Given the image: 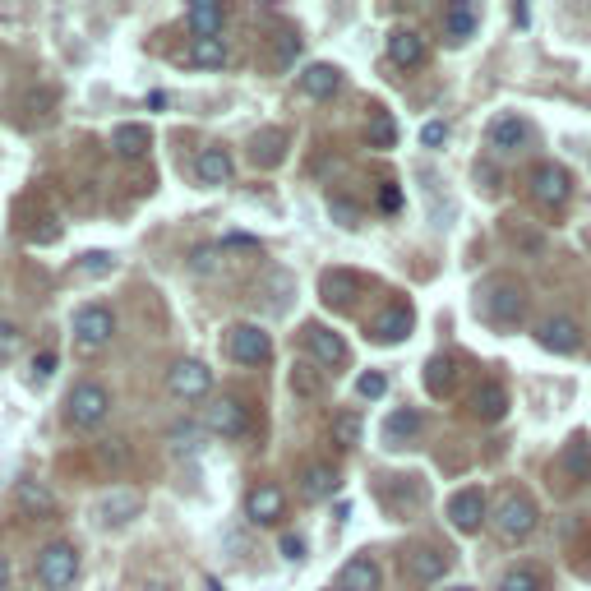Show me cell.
<instances>
[{
	"label": "cell",
	"mask_w": 591,
	"mask_h": 591,
	"mask_svg": "<svg viewBox=\"0 0 591 591\" xmlns=\"http://www.w3.org/2000/svg\"><path fill=\"white\" fill-rule=\"evenodd\" d=\"M111 411V393L97 379H79V384L70 388V398H65V421H70V430H97V425L107 421Z\"/></svg>",
	"instance_id": "cell-1"
},
{
	"label": "cell",
	"mask_w": 591,
	"mask_h": 591,
	"mask_svg": "<svg viewBox=\"0 0 591 591\" xmlns=\"http://www.w3.org/2000/svg\"><path fill=\"white\" fill-rule=\"evenodd\" d=\"M111 338H116V314H111V305L93 301V305H79V310H74V347L84 351V356L102 351Z\"/></svg>",
	"instance_id": "cell-2"
},
{
	"label": "cell",
	"mask_w": 591,
	"mask_h": 591,
	"mask_svg": "<svg viewBox=\"0 0 591 591\" xmlns=\"http://www.w3.org/2000/svg\"><path fill=\"white\" fill-rule=\"evenodd\" d=\"M541 513H536V499L522 495V490H508L499 495V508H495V527L504 541H527L531 531H536Z\"/></svg>",
	"instance_id": "cell-3"
},
{
	"label": "cell",
	"mask_w": 591,
	"mask_h": 591,
	"mask_svg": "<svg viewBox=\"0 0 591 591\" xmlns=\"http://www.w3.org/2000/svg\"><path fill=\"white\" fill-rule=\"evenodd\" d=\"M481 310H485V319H490V324H504V328L522 324V314H527V287H522V282H513V278L490 282V287H485Z\"/></svg>",
	"instance_id": "cell-4"
},
{
	"label": "cell",
	"mask_w": 591,
	"mask_h": 591,
	"mask_svg": "<svg viewBox=\"0 0 591 591\" xmlns=\"http://www.w3.org/2000/svg\"><path fill=\"white\" fill-rule=\"evenodd\" d=\"M74 578H79V550H74L70 541H56L37 555V582H42L47 591L74 587Z\"/></svg>",
	"instance_id": "cell-5"
},
{
	"label": "cell",
	"mask_w": 591,
	"mask_h": 591,
	"mask_svg": "<svg viewBox=\"0 0 591 591\" xmlns=\"http://www.w3.org/2000/svg\"><path fill=\"white\" fill-rule=\"evenodd\" d=\"M531 199L541 208H564L573 199V176H568L564 162H541L531 171Z\"/></svg>",
	"instance_id": "cell-6"
},
{
	"label": "cell",
	"mask_w": 591,
	"mask_h": 591,
	"mask_svg": "<svg viewBox=\"0 0 591 591\" xmlns=\"http://www.w3.org/2000/svg\"><path fill=\"white\" fill-rule=\"evenodd\" d=\"M167 393L181 402H204L213 393V370L204 361H176L167 374Z\"/></svg>",
	"instance_id": "cell-7"
},
{
	"label": "cell",
	"mask_w": 591,
	"mask_h": 591,
	"mask_svg": "<svg viewBox=\"0 0 591 591\" xmlns=\"http://www.w3.org/2000/svg\"><path fill=\"white\" fill-rule=\"evenodd\" d=\"M301 347H305V356H310L314 365H324V370H342V365H347V342H342V333H333V328H324V324L305 328Z\"/></svg>",
	"instance_id": "cell-8"
},
{
	"label": "cell",
	"mask_w": 591,
	"mask_h": 591,
	"mask_svg": "<svg viewBox=\"0 0 591 591\" xmlns=\"http://www.w3.org/2000/svg\"><path fill=\"white\" fill-rule=\"evenodd\" d=\"M227 356L236 365H268V356H273V342H268L264 328L254 324H236L227 333Z\"/></svg>",
	"instance_id": "cell-9"
},
{
	"label": "cell",
	"mask_w": 591,
	"mask_h": 591,
	"mask_svg": "<svg viewBox=\"0 0 591 591\" xmlns=\"http://www.w3.org/2000/svg\"><path fill=\"white\" fill-rule=\"evenodd\" d=\"M485 518H490V504H485V495L476 485H467V490H458V495L448 499V522H453L462 536H476V531L485 527Z\"/></svg>",
	"instance_id": "cell-10"
},
{
	"label": "cell",
	"mask_w": 591,
	"mask_h": 591,
	"mask_svg": "<svg viewBox=\"0 0 591 591\" xmlns=\"http://www.w3.org/2000/svg\"><path fill=\"white\" fill-rule=\"evenodd\" d=\"M245 425H250V411H245L241 398H218V402H208L204 430H213V435H222V439H241V435H245Z\"/></svg>",
	"instance_id": "cell-11"
},
{
	"label": "cell",
	"mask_w": 591,
	"mask_h": 591,
	"mask_svg": "<svg viewBox=\"0 0 591 591\" xmlns=\"http://www.w3.org/2000/svg\"><path fill=\"white\" fill-rule=\"evenodd\" d=\"M282 513H287V495H282V485H273V481L254 485L250 499H245V518H250L254 527H278Z\"/></svg>",
	"instance_id": "cell-12"
},
{
	"label": "cell",
	"mask_w": 591,
	"mask_h": 591,
	"mask_svg": "<svg viewBox=\"0 0 591 591\" xmlns=\"http://www.w3.org/2000/svg\"><path fill=\"white\" fill-rule=\"evenodd\" d=\"M536 342H541L545 351H555V356H573V351L582 347V328L573 324L568 314H550V319L536 324Z\"/></svg>",
	"instance_id": "cell-13"
},
{
	"label": "cell",
	"mask_w": 591,
	"mask_h": 591,
	"mask_svg": "<svg viewBox=\"0 0 591 591\" xmlns=\"http://www.w3.org/2000/svg\"><path fill=\"white\" fill-rule=\"evenodd\" d=\"M407 578L416 582V587H425V582H444L448 578V555L435 550V545H416V550H407Z\"/></svg>",
	"instance_id": "cell-14"
},
{
	"label": "cell",
	"mask_w": 591,
	"mask_h": 591,
	"mask_svg": "<svg viewBox=\"0 0 591 591\" xmlns=\"http://www.w3.org/2000/svg\"><path fill=\"white\" fill-rule=\"evenodd\" d=\"M411 328H416V314H411V305H388L379 319H374L370 328V338L374 342H407L411 338Z\"/></svg>",
	"instance_id": "cell-15"
},
{
	"label": "cell",
	"mask_w": 591,
	"mask_h": 591,
	"mask_svg": "<svg viewBox=\"0 0 591 591\" xmlns=\"http://www.w3.org/2000/svg\"><path fill=\"white\" fill-rule=\"evenodd\" d=\"M194 176H199V185H231V176H236V162H231L227 148H204V153L194 157Z\"/></svg>",
	"instance_id": "cell-16"
},
{
	"label": "cell",
	"mask_w": 591,
	"mask_h": 591,
	"mask_svg": "<svg viewBox=\"0 0 591 591\" xmlns=\"http://www.w3.org/2000/svg\"><path fill=\"white\" fill-rule=\"evenodd\" d=\"M379 587H384V573H379V564H374V559L356 555V559H347V564H342L338 591H379Z\"/></svg>",
	"instance_id": "cell-17"
},
{
	"label": "cell",
	"mask_w": 591,
	"mask_h": 591,
	"mask_svg": "<svg viewBox=\"0 0 591 591\" xmlns=\"http://www.w3.org/2000/svg\"><path fill=\"white\" fill-rule=\"evenodd\" d=\"M471 411H476V421H485V425L504 421L508 416V388L495 384V379H485V384L471 393Z\"/></svg>",
	"instance_id": "cell-18"
},
{
	"label": "cell",
	"mask_w": 591,
	"mask_h": 591,
	"mask_svg": "<svg viewBox=\"0 0 591 591\" xmlns=\"http://www.w3.org/2000/svg\"><path fill=\"white\" fill-rule=\"evenodd\" d=\"M342 88V70L338 65H328V61H314L301 70V93L314 97V102H324V97H333Z\"/></svg>",
	"instance_id": "cell-19"
},
{
	"label": "cell",
	"mask_w": 591,
	"mask_h": 591,
	"mask_svg": "<svg viewBox=\"0 0 591 591\" xmlns=\"http://www.w3.org/2000/svg\"><path fill=\"white\" fill-rule=\"evenodd\" d=\"M388 61L402 65V70L421 65L425 61V37L416 33V28H393V33H388Z\"/></svg>",
	"instance_id": "cell-20"
},
{
	"label": "cell",
	"mask_w": 591,
	"mask_h": 591,
	"mask_svg": "<svg viewBox=\"0 0 591 591\" xmlns=\"http://www.w3.org/2000/svg\"><path fill=\"white\" fill-rule=\"evenodd\" d=\"M490 144H495L499 153H518V148L531 144V125L522 121V116H499V121L490 125Z\"/></svg>",
	"instance_id": "cell-21"
},
{
	"label": "cell",
	"mask_w": 591,
	"mask_h": 591,
	"mask_svg": "<svg viewBox=\"0 0 591 591\" xmlns=\"http://www.w3.org/2000/svg\"><path fill=\"white\" fill-rule=\"evenodd\" d=\"M301 490H305V499H333L342 490L338 467H328V462H314V467H305L301 471Z\"/></svg>",
	"instance_id": "cell-22"
},
{
	"label": "cell",
	"mask_w": 591,
	"mask_h": 591,
	"mask_svg": "<svg viewBox=\"0 0 591 591\" xmlns=\"http://www.w3.org/2000/svg\"><path fill=\"white\" fill-rule=\"evenodd\" d=\"M139 508H144V499L134 495V490H116V495H107L97 504V518H102V527H125Z\"/></svg>",
	"instance_id": "cell-23"
},
{
	"label": "cell",
	"mask_w": 591,
	"mask_h": 591,
	"mask_svg": "<svg viewBox=\"0 0 591 591\" xmlns=\"http://www.w3.org/2000/svg\"><path fill=\"white\" fill-rule=\"evenodd\" d=\"M185 24H190L194 37H218L222 24H227V10H222V5H208V0H194L190 10H185Z\"/></svg>",
	"instance_id": "cell-24"
},
{
	"label": "cell",
	"mask_w": 591,
	"mask_h": 591,
	"mask_svg": "<svg viewBox=\"0 0 591 591\" xmlns=\"http://www.w3.org/2000/svg\"><path fill=\"white\" fill-rule=\"evenodd\" d=\"M476 28H481V5H453V10L444 14V37L453 47L467 42V37H476Z\"/></svg>",
	"instance_id": "cell-25"
},
{
	"label": "cell",
	"mask_w": 591,
	"mask_h": 591,
	"mask_svg": "<svg viewBox=\"0 0 591 591\" xmlns=\"http://www.w3.org/2000/svg\"><path fill=\"white\" fill-rule=\"evenodd\" d=\"M425 393H430V398H448V393H453V384H458V361H453V356H435V361L425 365Z\"/></svg>",
	"instance_id": "cell-26"
},
{
	"label": "cell",
	"mask_w": 591,
	"mask_h": 591,
	"mask_svg": "<svg viewBox=\"0 0 591 591\" xmlns=\"http://www.w3.org/2000/svg\"><path fill=\"white\" fill-rule=\"evenodd\" d=\"M148 144H153V130L148 125H116V134H111V148L121 157H144L148 153Z\"/></svg>",
	"instance_id": "cell-27"
},
{
	"label": "cell",
	"mask_w": 591,
	"mask_h": 591,
	"mask_svg": "<svg viewBox=\"0 0 591 591\" xmlns=\"http://www.w3.org/2000/svg\"><path fill=\"white\" fill-rule=\"evenodd\" d=\"M421 435V411L416 407H398V411H388V421H384V439L388 444H407V439Z\"/></svg>",
	"instance_id": "cell-28"
},
{
	"label": "cell",
	"mask_w": 591,
	"mask_h": 591,
	"mask_svg": "<svg viewBox=\"0 0 591 591\" xmlns=\"http://www.w3.org/2000/svg\"><path fill=\"white\" fill-rule=\"evenodd\" d=\"M356 287H361V282L351 278V273H342V268L324 273V301L333 305V310H347V305L356 301Z\"/></svg>",
	"instance_id": "cell-29"
},
{
	"label": "cell",
	"mask_w": 591,
	"mask_h": 591,
	"mask_svg": "<svg viewBox=\"0 0 591 591\" xmlns=\"http://www.w3.org/2000/svg\"><path fill=\"white\" fill-rule=\"evenodd\" d=\"M190 61L199 65V70H222V65H227V42H222V37H194Z\"/></svg>",
	"instance_id": "cell-30"
},
{
	"label": "cell",
	"mask_w": 591,
	"mask_h": 591,
	"mask_svg": "<svg viewBox=\"0 0 591 591\" xmlns=\"http://www.w3.org/2000/svg\"><path fill=\"white\" fill-rule=\"evenodd\" d=\"M361 435H365L361 411H338V416H333V444L338 448H356L361 444Z\"/></svg>",
	"instance_id": "cell-31"
},
{
	"label": "cell",
	"mask_w": 591,
	"mask_h": 591,
	"mask_svg": "<svg viewBox=\"0 0 591 591\" xmlns=\"http://www.w3.org/2000/svg\"><path fill=\"white\" fill-rule=\"evenodd\" d=\"M14 495H19V508H28L33 518H51V513H56V499H51L37 481H19V490H14Z\"/></svg>",
	"instance_id": "cell-32"
},
{
	"label": "cell",
	"mask_w": 591,
	"mask_h": 591,
	"mask_svg": "<svg viewBox=\"0 0 591 591\" xmlns=\"http://www.w3.org/2000/svg\"><path fill=\"white\" fill-rule=\"evenodd\" d=\"M365 144L370 148H393L398 144V121H393L388 111H374L370 125H365Z\"/></svg>",
	"instance_id": "cell-33"
},
{
	"label": "cell",
	"mask_w": 591,
	"mask_h": 591,
	"mask_svg": "<svg viewBox=\"0 0 591 591\" xmlns=\"http://www.w3.org/2000/svg\"><path fill=\"white\" fill-rule=\"evenodd\" d=\"M564 467H568V476H573V481H591V439L587 435H578L573 444H568Z\"/></svg>",
	"instance_id": "cell-34"
},
{
	"label": "cell",
	"mask_w": 591,
	"mask_h": 591,
	"mask_svg": "<svg viewBox=\"0 0 591 591\" xmlns=\"http://www.w3.org/2000/svg\"><path fill=\"white\" fill-rule=\"evenodd\" d=\"M499 591H541V573L536 568H508L499 578Z\"/></svg>",
	"instance_id": "cell-35"
},
{
	"label": "cell",
	"mask_w": 591,
	"mask_h": 591,
	"mask_svg": "<svg viewBox=\"0 0 591 591\" xmlns=\"http://www.w3.org/2000/svg\"><path fill=\"white\" fill-rule=\"evenodd\" d=\"M250 157L259 162V167H273V162H282V134H259Z\"/></svg>",
	"instance_id": "cell-36"
},
{
	"label": "cell",
	"mask_w": 591,
	"mask_h": 591,
	"mask_svg": "<svg viewBox=\"0 0 591 591\" xmlns=\"http://www.w3.org/2000/svg\"><path fill=\"white\" fill-rule=\"evenodd\" d=\"M125 458H130V444H125V439H102V444H97V462H102V467H121Z\"/></svg>",
	"instance_id": "cell-37"
},
{
	"label": "cell",
	"mask_w": 591,
	"mask_h": 591,
	"mask_svg": "<svg viewBox=\"0 0 591 591\" xmlns=\"http://www.w3.org/2000/svg\"><path fill=\"white\" fill-rule=\"evenodd\" d=\"M356 388H361V398H384L388 393V379L379 370H370V374H361V379H356Z\"/></svg>",
	"instance_id": "cell-38"
},
{
	"label": "cell",
	"mask_w": 591,
	"mask_h": 591,
	"mask_svg": "<svg viewBox=\"0 0 591 591\" xmlns=\"http://www.w3.org/2000/svg\"><path fill=\"white\" fill-rule=\"evenodd\" d=\"M51 107H56V93H28V97H24V111L33 116V121H42Z\"/></svg>",
	"instance_id": "cell-39"
},
{
	"label": "cell",
	"mask_w": 591,
	"mask_h": 591,
	"mask_svg": "<svg viewBox=\"0 0 591 591\" xmlns=\"http://www.w3.org/2000/svg\"><path fill=\"white\" fill-rule=\"evenodd\" d=\"M190 268L194 273H218V250H213V245H199V250L190 254Z\"/></svg>",
	"instance_id": "cell-40"
},
{
	"label": "cell",
	"mask_w": 591,
	"mask_h": 591,
	"mask_svg": "<svg viewBox=\"0 0 591 591\" xmlns=\"http://www.w3.org/2000/svg\"><path fill=\"white\" fill-rule=\"evenodd\" d=\"M291 384H296V393H305V398L319 393V379L310 374V365H296V370H291Z\"/></svg>",
	"instance_id": "cell-41"
},
{
	"label": "cell",
	"mask_w": 591,
	"mask_h": 591,
	"mask_svg": "<svg viewBox=\"0 0 591 591\" xmlns=\"http://www.w3.org/2000/svg\"><path fill=\"white\" fill-rule=\"evenodd\" d=\"M379 208H384V213H398V208H402L398 181H384V185H379Z\"/></svg>",
	"instance_id": "cell-42"
},
{
	"label": "cell",
	"mask_w": 591,
	"mask_h": 591,
	"mask_svg": "<svg viewBox=\"0 0 591 591\" xmlns=\"http://www.w3.org/2000/svg\"><path fill=\"white\" fill-rule=\"evenodd\" d=\"M19 347V324L14 319H0V356H10Z\"/></svg>",
	"instance_id": "cell-43"
},
{
	"label": "cell",
	"mask_w": 591,
	"mask_h": 591,
	"mask_svg": "<svg viewBox=\"0 0 591 591\" xmlns=\"http://www.w3.org/2000/svg\"><path fill=\"white\" fill-rule=\"evenodd\" d=\"M448 139V125L444 121H430V125H421V144L425 148H439Z\"/></svg>",
	"instance_id": "cell-44"
},
{
	"label": "cell",
	"mask_w": 591,
	"mask_h": 591,
	"mask_svg": "<svg viewBox=\"0 0 591 591\" xmlns=\"http://www.w3.org/2000/svg\"><path fill=\"white\" fill-rule=\"evenodd\" d=\"M513 236H518V245H522V250H531V254H541V250H545V236H541V231H513Z\"/></svg>",
	"instance_id": "cell-45"
},
{
	"label": "cell",
	"mask_w": 591,
	"mask_h": 591,
	"mask_svg": "<svg viewBox=\"0 0 591 591\" xmlns=\"http://www.w3.org/2000/svg\"><path fill=\"white\" fill-rule=\"evenodd\" d=\"M333 218H338L342 227H356V222H361V213H356V208H347L342 199H333Z\"/></svg>",
	"instance_id": "cell-46"
},
{
	"label": "cell",
	"mask_w": 591,
	"mask_h": 591,
	"mask_svg": "<svg viewBox=\"0 0 591 591\" xmlns=\"http://www.w3.org/2000/svg\"><path fill=\"white\" fill-rule=\"evenodd\" d=\"M51 370H56V356H51V351H37V356H33V374H37V379H47Z\"/></svg>",
	"instance_id": "cell-47"
},
{
	"label": "cell",
	"mask_w": 591,
	"mask_h": 591,
	"mask_svg": "<svg viewBox=\"0 0 591 591\" xmlns=\"http://www.w3.org/2000/svg\"><path fill=\"white\" fill-rule=\"evenodd\" d=\"M111 254H84V273H107Z\"/></svg>",
	"instance_id": "cell-48"
},
{
	"label": "cell",
	"mask_w": 591,
	"mask_h": 591,
	"mask_svg": "<svg viewBox=\"0 0 591 591\" xmlns=\"http://www.w3.org/2000/svg\"><path fill=\"white\" fill-rule=\"evenodd\" d=\"M282 555H287V559H301V555H305L301 536H282Z\"/></svg>",
	"instance_id": "cell-49"
},
{
	"label": "cell",
	"mask_w": 591,
	"mask_h": 591,
	"mask_svg": "<svg viewBox=\"0 0 591 591\" xmlns=\"http://www.w3.org/2000/svg\"><path fill=\"white\" fill-rule=\"evenodd\" d=\"M5 582H10V564H5V555H0V591H5Z\"/></svg>",
	"instance_id": "cell-50"
},
{
	"label": "cell",
	"mask_w": 591,
	"mask_h": 591,
	"mask_svg": "<svg viewBox=\"0 0 591 591\" xmlns=\"http://www.w3.org/2000/svg\"><path fill=\"white\" fill-rule=\"evenodd\" d=\"M444 591H476V587H467V582H458V587H444Z\"/></svg>",
	"instance_id": "cell-51"
},
{
	"label": "cell",
	"mask_w": 591,
	"mask_h": 591,
	"mask_svg": "<svg viewBox=\"0 0 591 591\" xmlns=\"http://www.w3.org/2000/svg\"><path fill=\"white\" fill-rule=\"evenodd\" d=\"M208 591H222V587H218V578H208Z\"/></svg>",
	"instance_id": "cell-52"
},
{
	"label": "cell",
	"mask_w": 591,
	"mask_h": 591,
	"mask_svg": "<svg viewBox=\"0 0 591 591\" xmlns=\"http://www.w3.org/2000/svg\"><path fill=\"white\" fill-rule=\"evenodd\" d=\"M328 591H338V587H328Z\"/></svg>",
	"instance_id": "cell-53"
}]
</instances>
